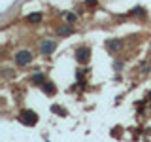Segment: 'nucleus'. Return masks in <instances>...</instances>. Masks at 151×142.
Segmentation results:
<instances>
[{
    "instance_id": "obj_1",
    "label": "nucleus",
    "mask_w": 151,
    "mask_h": 142,
    "mask_svg": "<svg viewBox=\"0 0 151 142\" xmlns=\"http://www.w3.org/2000/svg\"><path fill=\"white\" fill-rule=\"evenodd\" d=\"M19 120L25 123V125H34V123L38 121V116L34 112H30V110H23L21 116H19Z\"/></svg>"
},
{
    "instance_id": "obj_7",
    "label": "nucleus",
    "mask_w": 151,
    "mask_h": 142,
    "mask_svg": "<svg viewBox=\"0 0 151 142\" xmlns=\"http://www.w3.org/2000/svg\"><path fill=\"white\" fill-rule=\"evenodd\" d=\"M28 23H40L42 21V13H30V15L27 17Z\"/></svg>"
},
{
    "instance_id": "obj_8",
    "label": "nucleus",
    "mask_w": 151,
    "mask_h": 142,
    "mask_svg": "<svg viewBox=\"0 0 151 142\" xmlns=\"http://www.w3.org/2000/svg\"><path fill=\"white\" fill-rule=\"evenodd\" d=\"M30 80H32V83H45V78H44V74H34Z\"/></svg>"
},
{
    "instance_id": "obj_3",
    "label": "nucleus",
    "mask_w": 151,
    "mask_h": 142,
    "mask_svg": "<svg viewBox=\"0 0 151 142\" xmlns=\"http://www.w3.org/2000/svg\"><path fill=\"white\" fill-rule=\"evenodd\" d=\"M89 55H91V49H89V47H78V49H76V59H78V63H87Z\"/></svg>"
},
{
    "instance_id": "obj_6",
    "label": "nucleus",
    "mask_w": 151,
    "mask_h": 142,
    "mask_svg": "<svg viewBox=\"0 0 151 142\" xmlns=\"http://www.w3.org/2000/svg\"><path fill=\"white\" fill-rule=\"evenodd\" d=\"M72 32H74V27H72V25H64V27L59 28V34H60V36H70Z\"/></svg>"
},
{
    "instance_id": "obj_11",
    "label": "nucleus",
    "mask_w": 151,
    "mask_h": 142,
    "mask_svg": "<svg viewBox=\"0 0 151 142\" xmlns=\"http://www.w3.org/2000/svg\"><path fill=\"white\" fill-rule=\"evenodd\" d=\"M96 2H98V0H85V6H87V8H91V6H94Z\"/></svg>"
},
{
    "instance_id": "obj_9",
    "label": "nucleus",
    "mask_w": 151,
    "mask_h": 142,
    "mask_svg": "<svg viewBox=\"0 0 151 142\" xmlns=\"http://www.w3.org/2000/svg\"><path fill=\"white\" fill-rule=\"evenodd\" d=\"M44 85V91L47 93V95H53L55 93V87H53V83H42Z\"/></svg>"
},
{
    "instance_id": "obj_10",
    "label": "nucleus",
    "mask_w": 151,
    "mask_h": 142,
    "mask_svg": "<svg viewBox=\"0 0 151 142\" xmlns=\"http://www.w3.org/2000/svg\"><path fill=\"white\" fill-rule=\"evenodd\" d=\"M64 19H66L68 23H76V15H74V13H66Z\"/></svg>"
},
{
    "instance_id": "obj_4",
    "label": "nucleus",
    "mask_w": 151,
    "mask_h": 142,
    "mask_svg": "<svg viewBox=\"0 0 151 142\" xmlns=\"http://www.w3.org/2000/svg\"><path fill=\"white\" fill-rule=\"evenodd\" d=\"M55 47H57V44L55 42H51V40H45L44 44H42V53L44 55H51L55 51Z\"/></svg>"
},
{
    "instance_id": "obj_5",
    "label": "nucleus",
    "mask_w": 151,
    "mask_h": 142,
    "mask_svg": "<svg viewBox=\"0 0 151 142\" xmlns=\"http://www.w3.org/2000/svg\"><path fill=\"white\" fill-rule=\"evenodd\" d=\"M106 47H108L110 51H117V49L121 47V40H108V42H106Z\"/></svg>"
},
{
    "instance_id": "obj_2",
    "label": "nucleus",
    "mask_w": 151,
    "mask_h": 142,
    "mask_svg": "<svg viewBox=\"0 0 151 142\" xmlns=\"http://www.w3.org/2000/svg\"><path fill=\"white\" fill-rule=\"evenodd\" d=\"M32 61V53L30 51H27V49H23V51H19V53L15 55V63L19 64V66H25V64H28Z\"/></svg>"
},
{
    "instance_id": "obj_12",
    "label": "nucleus",
    "mask_w": 151,
    "mask_h": 142,
    "mask_svg": "<svg viewBox=\"0 0 151 142\" xmlns=\"http://www.w3.org/2000/svg\"><path fill=\"white\" fill-rule=\"evenodd\" d=\"M132 15H136V13H140V15H142V13H144V12H142V8H134V9H132Z\"/></svg>"
}]
</instances>
